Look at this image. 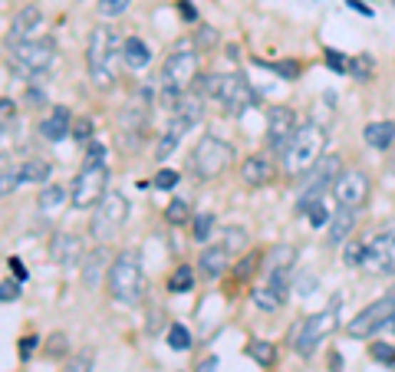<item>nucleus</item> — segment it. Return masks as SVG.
Here are the masks:
<instances>
[{
    "mask_svg": "<svg viewBox=\"0 0 395 372\" xmlns=\"http://www.w3.org/2000/svg\"><path fill=\"white\" fill-rule=\"evenodd\" d=\"M198 70H201V53L191 46V40H178L172 46V53L165 56L162 66V103L165 109H175L181 99V93H188L191 83L198 79Z\"/></svg>",
    "mask_w": 395,
    "mask_h": 372,
    "instance_id": "obj_1",
    "label": "nucleus"
},
{
    "mask_svg": "<svg viewBox=\"0 0 395 372\" xmlns=\"http://www.w3.org/2000/svg\"><path fill=\"white\" fill-rule=\"evenodd\" d=\"M106 290L119 306H138L142 296L148 290L145 270H142V257L138 251H119L109 264V274H106Z\"/></svg>",
    "mask_w": 395,
    "mask_h": 372,
    "instance_id": "obj_2",
    "label": "nucleus"
},
{
    "mask_svg": "<svg viewBox=\"0 0 395 372\" xmlns=\"http://www.w3.org/2000/svg\"><path fill=\"white\" fill-rule=\"evenodd\" d=\"M122 63V40L112 26H96L93 36H89L86 46V70L99 89H109L116 83V73H119Z\"/></svg>",
    "mask_w": 395,
    "mask_h": 372,
    "instance_id": "obj_3",
    "label": "nucleus"
},
{
    "mask_svg": "<svg viewBox=\"0 0 395 372\" xmlns=\"http://www.w3.org/2000/svg\"><path fill=\"white\" fill-rule=\"evenodd\" d=\"M201 95L215 99L224 115H241L257 103V93L250 89V83L241 73H224V76L221 73H211V76H205L201 79Z\"/></svg>",
    "mask_w": 395,
    "mask_h": 372,
    "instance_id": "obj_4",
    "label": "nucleus"
},
{
    "mask_svg": "<svg viewBox=\"0 0 395 372\" xmlns=\"http://www.w3.org/2000/svg\"><path fill=\"white\" fill-rule=\"evenodd\" d=\"M323 152H327V132L319 129L317 122H303L300 129L293 132L290 145L280 152V165L290 178H300L323 158Z\"/></svg>",
    "mask_w": 395,
    "mask_h": 372,
    "instance_id": "obj_5",
    "label": "nucleus"
},
{
    "mask_svg": "<svg viewBox=\"0 0 395 372\" xmlns=\"http://www.w3.org/2000/svg\"><path fill=\"white\" fill-rule=\"evenodd\" d=\"M234 158H237V152H234L231 142L217 139V135H201L188 155V172L201 182H215L231 168Z\"/></svg>",
    "mask_w": 395,
    "mask_h": 372,
    "instance_id": "obj_6",
    "label": "nucleus"
},
{
    "mask_svg": "<svg viewBox=\"0 0 395 372\" xmlns=\"http://www.w3.org/2000/svg\"><path fill=\"white\" fill-rule=\"evenodd\" d=\"M336 326H339V296L329 303L327 310L313 313V316H307V320L297 326V333H293V353L309 359V356L319 349V343H327V339L333 336Z\"/></svg>",
    "mask_w": 395,
    "mask_h": 372,
    "instance_id": "obj_7",
    "label": "nucleus"
},
{
    "mask_svg": "<svg viewBox=\"0 0 395 372\" xmlns=\"http://www.w3.org/2000/svg\"><path fill=\"white\" fill-rule=\"evenodd\" d=\"M53 60H56V43H53L50 36H43V40H24V43H17L7 56L10 70L26 79L43 76L53 66Z\"/></svg>",
    "mask_w": 395,
    "mask_h": 372,
    "instance_id": "obj_8",
    "label": "nucleus"
},
{
    "mask_svg": "<svg viewBox=\"0 0 395 372\" xmlns=\"http://www.w3.org/2000/svg\"><path fill=\"white\" fill-rule=\"evenodd\" d=\"M129 221V198L122 191H106V198L93 208V221L89 231L99 244H109L116 234L122 231V224Z\"/></svg>",
    "mask_w": 395,
    "mask_h": 372,
    "instance_id": "obj_9",
    "label": "nucleus"
},
{
    "mask_svg": "<svg viewBox=\"0 0 395 372\" xmlns=\"http://www.w3.org/2000/svg\"><path fill=\"white\" fill-rule=\"evenodd\" d=\"M109 191V168L106 165H83V172L69 185V205L76 211H89Z\"/></svg>",
    "mask_w": 395,
    "mask_h": 372,
    "instance_id": "obj_10",
    "label": "nucleus"
},
{
    "mask_svg": "<svg viewBox=\"0 0 395 372\" xmlns=\"http://www.w3.org/2000/svg\"><path fill=\"white\" fill-rule=\"evenodd\" d=\"M339 172H343V158L339 155H323L319 158V162L303 175V191H300V198H297V215H307L309 205L323 198V195L329 191V185L339 178Z\"/></svg>",
    "mask_w": 395,
    "mask_h": 372,
    "instance_id": "obj_11",
    "label": "nucleus"
},
{
    "mask_svg": "<svg viewBox=\"0 0 395 372\" xmlns=\"http://www.w3.org/2000/svg\"><path fill=\"white\" fill-rule=\"evenodd\" d=\"M392 316H395V290H392V294H386L382 300H372L369 306H362V310L346 323V336L372 339V336H379V333L386 329V323L392 320Z\"/></svg>",
    "mask_w": 395,
    "mask_h": 372,
    "instance_id": "obj_12",
    "label": "nucleus"
},
{
    "mask_svg": "<svg viewBox=\"0 0 395 372\" xmlns=\"http://www.w3.org/2000/svg\"><path fill=\"white\" fill-rule=\"evenodd\" d=\"M362 267L376 277H395V217L369 234V251Z\"/></svg>",
    "mask_w": 395,
    "mask_h": 372,
    "instance_id": "obj_13",
    "label": "nucleus"
},
{
    "mask_svg": "<svg viewBox=\"0 0 395 372\" xmlns=\"http://www.w3.org/2000/svg\"><path fill=\"white\" fill-rule=\"evenodd\" d=\"M372 195V178L362 168H343L333 182V198L343 208H362Z\"/></svg>",
    "mask_w": 395,
    "mask_h": 372,
    "instance_id": "obj_14",
    "label": "nucleus"
},
{
    "mask_svg": "<svg viewBox=\"0 0 395 372\" xmlns=\"http://www.w3.org/2000/svg\"><path fill=\"white\" fill-rule=\"evenodd\" d=\"M300 129V122H297V113H293L290 105H270L267 109V148L270 152H284L290 145L293 132Z\"/></svg>",
    "mask_w": 395,
    "mask_h": 372,
    "instance_id": "obj_15",
    "label": "nucleus"
},
{
    "mask_svg": "<svg viewBox=\"0 0 395 372\" xmlns=\"http://www.w3.org/2000/svg\"><path fill=\"white\" fill-rule=\"evenodd\" d=\"M83 237L73 231H60V234H53L50 237V260L56 264V267L63 270H73L83 264Z\"/></svg>",
    "mask_w": 395,
    "mask_h": 372,
    "instance_id": "obj_16",
    "label": "nucleus"
},
{
    "mask_svg": "<svg viewBox=\"0 0 395 372\" xmlns=\"http://www.w3.org/2000/svg\"><path fill=\"white\" fill-rule=\"evenodd\" d=\"M40 24H43V14H40V7H36V4H26V7H20L17 14H14V20H10V26H7L4 46H7V50H14L17 43L30 40V33H34Z\"/></svg>",
    "mask_w": 395,
    "mask_h": 372,
    "instance_id": "obj_17",
    "label": "nucleus"
},
{
    "mask_svg": "<svg viewBox=\"0 0 395 372\" xmlns=\"http://www.w3.org/2000/svg\"><path fill=\"white\" fill-rule=\"evenodd\" d=\"M362 217V208H339L333 211V217H329V231H327V244L329 247H343L346 241H349L352 234H356V224H359Z\"/></svg>",
    "mask_w": 395,
    "mask_h": 372,
    "instance_id": "obj_18",
    "label": "nucleus"
},
{
    "mask_svg": "<svg viewBox=\"0 0 395 372\" xmlns=\"http://www.w3.org/2000/svg\"><path fill=\"white\" fill-rule=\"evenodd\" d=\"M148 103H152V95H148V93H135L129 103L122 105L119 129L125 132V135H138V132H145V125H148Z\"/></svg>",
    "mask_w": 395,
    "mask_h": 372,
    "instance_id": "obj_19",
    "label": "nucleus"
},
{
    "mask_svg": "<svg viewBox=\"0 0 395 372\" xmlns=\"http://www.w3.org/2000/svg\"><path fill=\"white\" fill-rule=\"evenodd\" d=\"M277 175V165L270 155H264V152H257V155H247L241 162V182L247 185V188H264V185L274 182Z\"/></svg>",
    "mask_w": 395,
    "mask_h": 372,
    "instance_id": "obj_20",
    "label": "nucleus"
},
{
    "mask_svg": "<svg viewBox=\"0 0 395 372\" xmlns=\"http://www.w3.org/2000/svg\"><path fill=\"white\" fill-rule=\"evenodd\" d=\"M231 257H234V254L227 251V247L211 244V247H205V251L198 254V274H201L205 280H217L224 270L231 267Z\"/></svg>",
    "mask_w": 395,
    "mask_h": 372,
    "instance_id": "obj_21",
    "label": "nucleus"
},
{
    "mask_svg": "<svg viewBox=\"0 0 395 372\" xmlns=\"http://www.w3.org/2000/svg\"><path fill=\"white\" fill-rule=\"evenodd\" d=\"M109 264H112V254L106 244H99L96 251H89L86 257H83V264H79V267H83V286H89V290L99 286V280L109 274Z\"/></svg>",
    "mask_w": 395,
    "mask_h": 372,
    "instance_id": "obj_22",
    "label": "nucleus"
},
{
    "mask_svg": "<svg viewBox=\"0 0 395 372\" xmlns=\"http://www.w3.org/2000/svg\"><path fill=\"white\" fill-rule=\"evenodd\" d=\"M69 129H73V119H69V113L63 109V105H56V109L40 122V129H36V132H40V139H43V142H63Z\"/></svg>",
    "mask_w": 395,
    "mask_h": 372,
    "instance_id": "obj_23",
    "label": "nucleus"
},
{
    "mask_svg": "<svg viewBox=\"0 0 395 372\" xmlns=\"http://www.w3.org/2000/svg\"><path fill=\"white\" fill-rule=\"evenodd\" d=\"M362 139H366L369 148H376V152H389V148L395 145V122L392 119L369 122V125L362 129Z\"/></svg>",
    "mask_w": 395,
    "mask_h": 372,
    "instance_id": "obj_24",
    "label": "nucleus"
},
{
    "mask_svg": "<svg viewBox=\"0 0 395 372\" xmlns=\"http://www.w3.org/2000/svg\"><path fill=\"white\" fill-rule=\"evenodd\" d=\"M122 63L129 70H145L148 63H152V46L142 36H125L122 40Z\"/></svg>",
    "mask_w": 395,
    "mask_h": 372,
    "instance_id": "obj_25",
    "label": "nucleus"
},
{
    "mask_svg": "<svg viewBox=\"0 0 395 372\" xmlns=\"http://www.w3.org/2000/svg\"><path fill=\"white\" fill-rule=\"evenodd\" d=\"M66 201H69L66 185H43V188H40V198H36V208L43 211L46 217H53L66 208Z\"/></svg>",
    "mask_w": 395,
    "mask_h": 372,
    "instance_id": "obj_26",
    "label": "nucleus"
},
{
    "mask_svg": "<svg viewBox=\"0 0 395 372\" xmlns=\"http://www.w3.org/2000/svg\"><path fill=\"white\" fill-rule=\"evenodd\" d=\"M293 264H297V247H290V244H277L274 251L267 254L264 270L267 274H290Z\"/></svg>",
    "mask_w": 395,
    "mask_h": 372,
    "instance_id": "obj_27",
    "label": "nucleus"
},
{
    "mask_svg": "<svg viewBox=\"0 0 395 372\" xmlns=\"http://www.w3.org/2000/svg\"><path fill=\"white\" fill-rule=\"evenodd\" d=\"M185 132H188V125H181L178 119L168 122V129L162 132V139H158V148H155V158H158V162H165V158H168L175 148H178V142L185 139Z\"/></svg>",
    "mask_w": 395,
    "mask_h": 372,
    "instance_id": "obj_28",
    "label": "nucleus"
},
{
    "mask_svg": "<svg viewBox=\"0 0 395 372\" xmlns=\"http://www.w3.org/2000/svg\"><path fill=\"white\" fill-rule=\"evenodd\" d=\"M250 303L264 313H277L287 303V296H280L270 284H264V286H254V290H250Z\"/></svg>",
    "mask_w": 395,
    "mask_h": 372,
    "instance_id": "obj_29",
    "label": "nucleus"
},
{
    "mask_svg": "<svg viewBox=\"0 0 395 372\" xmlns=\"http://www.w3.org/2000/svg\"><path fill=\"white\" fill-rule=\"evenodd\" d=\"M244 353H247L260 369H270V366L277 363V343H270V339H250L247 346H244Z\"/></svg>",
    "mask_w": 395,
    "mask_h": 372,
    "instance_id": "obj_30",
    "label": "nucleus"
},
{
    "mask_svg": "<svg viewBox=\"0 0 395 372\" xmlns=\"http://www.w3.org/2000/svg\"><path fill=\"white\" fill-rule=\"evenodd\" d=\"M50 162L46 158H26L24 165H20V178H24V185H46L50 182Z\"/></svg>",
    "mask_w": 395,
    "mask_h": 372,
    "instance_id": "obj_31",
    "label": "nucleus"
},
{
    "mask_svg": "<svg viewBox=\"0 0 395 372\" xmlns=\"http://www.w3.org/2000/svg\"><path fill=\"white\" fill-rule=\"evenodd\" d=\"M366 251H369V234L349 237V241L343 244V264L346 267H362V264H366Z\"/></svg>",
    "mask_w": 395,
    "mask_h": 372,
    "instance_id": "obj_32",
    "label": "nucleus"
},
{
    "mask_svg": "<svg viewBox=\"0 0 395 372\" xmlns=\"http://www.w3.org/2000/svg\"><path fill=\"white\" fill-rule=\"evenodd\" d=\"M221 247H227L231 254H241L244 247L250 244V234H247V227H241V224H224V231H221Z\"/></svg>",
    "mask_w": 395,
    "mask_h": 372,
    "instance_id": "obj_33",
    "label": "nucleus"
},
{
    "mask_svg": "<svg viewBox=\"0 0 395 372\" xmlns=\"http://www.w3.org/2000/svg\"><path fill=\"white\" fill-rule=\"evenodd\" d=\"M195 290V267L191 264H181V267L172 270V277H168V294H188Z\"/></svg>",
    "mask_w": 395,
    "mask_h": 372,
    "instance_id": "obj_34",
    "label": "nucleus"
},
{
    "mask_svg": "<svg viewBox=\"0 0 395 372\" xmlns=\"http://www.w3.org/2000/svg\"><path fill=\"white\" fill-rule=\"evenodd\" d=\"M17 132V105L10 99H0V142H7Z\"/></svg>",
    "mask_w": 395,
    "mask_h": 372,
    "instance_id": "obj_35",
    "label": "nucleus"
},
{
    "mask_svg": "<svg viewBox=\"0 0 395 372\" xmlns=\"http://www.w3.org/2000/svg\"><path fill=\"white\" fill-rule=\"evenodd\" d=\"M165 221L172 227H181L191 221V205L185 198H172L168 201V208H165Z\"/></svg>",
    "mask_w": 395,
    "mask_h": 372,
    "instance_id": "obj_36",
    "label": "nucleus"
},
{
    "mask_svg": "<svg viewBox=\"0 0 395 372\" xmlns=\"http://www.w3.org/2000/svg\"><path fill=\"white\" fill-rule=\"evenodd\" d=\"M211 227H215V215L211 211H198V217H191V237L198 244H205L211 237Z\"/></svg>",
    "mask_w": 395,
    "mask_h": 372,
    "instance_id": "obj_37",
    "label": "nucleus"
},
{
    "mask_svg": "<svg viewBox=\"0 0 395 372\" xmlns=\"http://www.w3.org/2000/svg\"><path fill=\"white\" fill-rule=\"evenodd\" d=\"M93 366H96V353H93V349H79L76 356H69L66 363H63L60 372H93Z\"/></svg>",
    "mask_w": 395,
    "mask_h": 372,
    "instance_id": "obj_38",
    "label": "nucleus"
},
{
    "mask_svg": "<svg viewBox=\"0 0 395 372\" xmlns=\"http://www.w3.org/2000/svg\"><path fill=\"white\" fill-rule=\"evenodd\" d=\"M372 70H376V60H372L369 53H356V56L349 60V73L359 79V83L372 79Z\"/></svg>",
    "mask_w": 395,
    "mask_h": 372,
    "instance_id": "obj_39",
    "label": "nucleus"
},
{
    "mask_svg": "<svg viewBox=\"0 0 395 372\" xmlns=\"http://www.w3.org/2000/svg\"><path fill=\"white\" fill-rule=\"evenodd\" d=\"M168 346L178 349V353H185V349L191 346V333H188V326H181V323H172V326H168Z\"/></svg>",
    "mask_w": 395,
    "mask_h": 372,
    "instance_id": "obj_40",
    "label": "nucleus"
},
{
    "mask_svg": "<svg viewBox=\"0 0 395 372\" xmlns=\"http://www.w3.org/2000/svg\"><path fill=\"white\" fill-rule=\"evenodd\" d=\"M307 217H309V224H313V227H327V224H329V217H333V211L327 208V201L319 198V201H313V205H309Z\"/></svg>",
    "mask_w": 395,
    "mask_h": 372,
    "instance_id": "obj_41",
    "label": "nucleus"
},
{
    "mask_svg": "<svg viewBox=\"0 0 395 372\" xmlns=\"http://www.w3.org/2000/svg\"><path fill=\"white\" fill-rule=\"evenodd\" d=\"M20 185H24L20 168H14V165H10V168H4V172H0V198H4V195H10V191H17Z\"/></svg>",
    "mask_w": 395,
    "mask_h": 372,
    "instance_id": "obj_42",
    "label": "nucleus"
},
{
    "mask_svg": "<svg viewBox=\"0 0 395 372\" xmlns=\"http://www.w3.org/2000/svg\"><path fill=\"white\" fill-rule=\"evenodd\" d=\"M178 178H181V175L175 172V168H158V175L152 178V188H158V191H175Z\"/></svg>",
    "mask_w": 395,
    "mask_h": 372,
    "instance_id": "obj_43",
    "label": "nucleus"
},
{
    "mask_svg": "<svg viewBox=\"0 0 395 372\" xmlns=\"http://www.w3.org/2000/svg\"><path fill=\"white\" fill-rule=\"evenodd\" d=\"M93 132H96L93 119H89V115H83V119H76V122H73V129H69V135H73L76 142H93Z\"/></svg>",
    "mask_w": 395,
    "mask_h": 372,
    "instance_id": "obj_44",
    "label": "nucleus"
},
{
    "mask_svg": "<svg viewBox=\"0 0 395 372\" xmlns=\"http://www.w3.org/2000/svg\"><path fill=\"white\" fill-rule=\"evenodd\" d=\"M260 260H264V254H260V251H250V257H241V264L234 267V274H237V277H250V274H257V270H260Z\"/></svg>",
    "mask_w": 395,
    "mask_h": 372,
    "instance_id": "obj_45",
    "label": "nucleus"
},
{
    "mask_svg": "<svg viewBox=\"0 0 395 372\" xmlns=\"http://www.w3.org/2000/svg\"><path fill=\"white\" fill-rule=\"evenodd\" d=\"M267 66H270V70L277 73V76H284V79H300V63L297 60H280V63H267Z\"/></svg>",
    "mask_w": 395,
    "mask_h": 372,
    "instance_id": "obj_46",
    "label": "nucleus"
},
{
    "mask_svg": "<svg viewBox=\"0 0 395 372\" xmlns=\"http://www.w3.org/2000/svg\"><path fill=\"white\" fill-rule=\"evenodd\" d=\"M323 60H327V66L333 73H349V60H346L339 50H333V46H327V53H323Z\"/></svg>",
    "mask_w": 395,
    "mask_h": 372,
    "instance_id": "obj_47",
    "label": "nucleus"
},
{
    "mask_svg": "<svg viewBox=\"0 0 395 372\" xmlns=\"http://www.w3.org/2000/svg\"><path fill=\"white\" fill-rule=\"evenodd\" d=\"M369 353H372V359H379V363H389V366L395 363V346L392 343H369Z\"/></svg>",
    "mask_w": 395,
    "mask_h": 372,
    "instance_id": "obj_48",
    "label": "nucleus"
},
{
    "mask_svg": "<svg viewBox=\"0 0 395 372\" xmlns=\"http://www.w3.org/2000/svg\"><path fill=\"white\" fill-rule=\"evenodd\" d=\"M66 333H53L50 339H46V356H50V359H60L63 353H66Z\"/></svg>",
    "mask_w": 395,
    "mask_h": 372,
    "instance_id": "obj_49",
    "label": "nucleus"
},
{
    "mask_svg": "<svg viewBox=\"0 0 395 372\" xmlns=\"http://www.w3.org/2000/svg\"><path fill=\"white\" fill-rule=\"evenodd\" d=\"M125 10H129V0H103V4H99V14H103V17H119Z\"/></svg>",
    "mask_w": 395,
    "mask_h": 372,
    "instance_id": "obj_50",
    "label": "nucleus"
},
{
    "mask_svg": "<svg viewBox=\"0 0 395 372\" xmlns=\"http://www.w3.org/2000/svg\"><path fill=\"white\" fill-rule=\"evenodd\" d=\"M83 165H106V145L103 142H89V148H86V162Z\"/></svg>",
    "mask_w": 395,
    "mask_h": 372,
    "instance_id": "obj_51",
    "label": "nucleus"
},
{
    "mask_svg": "<svg viewBox=\"0 0 395 372\" xmlns=\"http://www.w3.org/2000/svg\"><path fill=\"white\" fill-rule=\"evenodd\" d=\"M17 296H20V284H17V280L0 284V300H17Z\"/></svg>",
    "mask_w": 395,
    "mask_h": 372,
    "instance_id": "obj_52",
    "label": "nucleus"
},
{
    "mask_svg": "<svg viewBox=\"0 0 395 372\" xmlns=\"http://www.w3.org/2000/svg\"><path fill=\"white\" fill-rule=\"evenodd\" d=\"M36 346H40V339H36V336H24V339H20V359H30Z\"/></svg>",
    "mask_w": 395,
    "mask_h": 372,
    "instance_id": "obj_53",
    "label": "nucleus"
},
{
    "mask_svg": "<svg viewBox=\"0 0 395 372\" xmlns=\"http://www.w3.org/2000/svg\"><path fill=\"white\" fill-rule=\"evenodd\" d=\"M195 40H198L201 46H211V43H217V33H215V30H207V26H198Z\"/></svg>",
    "mask_w": 395,
    "mask_h": 372,
    "instance_id": "obj_54",
    "label": "nucleus"
},
{
    "mask_svg": "<svg viewBox=\"0 0 395 372\" xmlns=\"http://www.w3.org/2000/svg\"><path fill=\"white\" fill-rule=\"evenodd\" d=\"M26 103H30V105H43L46 93H43V89H36V86H30V89H26Z\"/></svg>",
    "mask_w": 395,
    "mask_h": 372,
    "instance_id": "obj_55",
    "label": "nucleus"
},
{
    "mask_svg": "<svg viewBox=\"0 0 395 372\" xmlns=\"http://www.w3.org/2000/svg\"><path fill=\"white\" fill-rule=\"evenodd\" d=\"M195 372H217V356H205V359L195 366Z\"/></svg>",
    "mask_w": 395,
    "mask_h": 372,
    "instance_id": "obj_56",
    "label": "nucleus"
},
{
    "mask_svg": "<svg viewBox=\"0 0 395 372\" xmlns=\"http://www.w3.org/2000/svg\"><path fill=\"white\" fill-rule=\"evenodd\" d=\"M7 264H10V270H14V274H17V280H26V270H24V264H20L17 257H10Z\"/></svg>",
    "mask_w": 395,
    "mask_h": 372,
    "instance_id": "obj_57",
    "label": "nucleus"
},
{
    "mask_svg": "<svg viewBox=\"0 0 395 372\" xmlns=\"http://www.w3.org/2000/svg\"><path fill=\"white\" fill-rule=\"evenodd\" d=\"M346 4H349L352 10H359V14H366V17H372V7H366L362 0H346Z\"/></svg>",
    "mask_w": 395,
    "mask_h": 372,
    "instance_id": "obj_58",
    "label": "nucleus"
},
{
    "mask_svg": "<svg viewBox=\"0 0 395 372\" xmlns=\"http://www.w3.org/2000/svg\"><path fill=\"white\" fill-rule=\"evenodd\" d=\"M178 10H181V17L185 20H195V10L188 7V0H178Z\"/></svg>",
    "mask_w": 395,
    "mask_h": 372,
    "instance_id": "obj_59",
    "label": "nucleus"
},
{
    "mask_svg": "<svg viewBox=\"0 0 395 372\" xmlns=\"http://www.w3.org/2000/svg\"><path fill=\"white\" fill-rule=\"evenodd\" d=\"M339 366H343V363H339V353H333V372H343Z\"/></svg>",
    "mask_w": 395,
    "mask_h": 372,
    "instance_id": "obj_60",
    "label": "nucleus"
}]
</instances>
